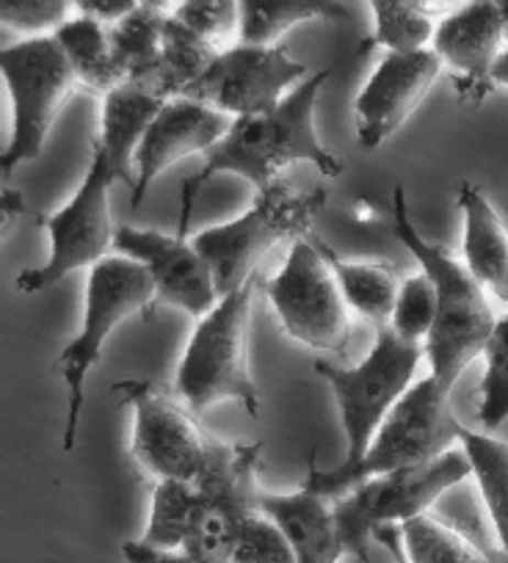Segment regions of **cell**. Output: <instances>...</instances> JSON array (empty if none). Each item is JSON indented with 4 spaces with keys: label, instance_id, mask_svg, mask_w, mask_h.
Returning <instances> with one entry per match:
<instances>
[{
    "label": "cell",
    "instance_id": "obj_7",
    "mask_svg": "<svg viewBox=\"0 0 508 563\" xmlns=\"http://www.w3.org/2000/svg\"><path fill=\"white\" fill-rule=\"evenodd\" d=\"M155 305V285L147 271L122 254L100 260L86 279L84 329L64 345L56 371L67 384V422L62 448L73 451L78 440L80 411L86 404V378L102 354V345L128 318L147 312Z\"/></svg>",
    "mask_w": 508,
    "mask_h": 563
},
{
    "label": "cell",
    "instance_id": "obj_14",
    "mask_svg": "<svg viewBox=\"0 0 508 563\" xmlns=\"http://www.w3.org/2000/svg\"><path fill=\"white\" fill-rule=\"evenodd\" d=\"M113 252L136 260L155 285V305H169L199 321L219 305L210 265L191 241L161 230L117 227Z\"/></svg>",
    "mask_w": 508,
    "mask_h": 563
},
{
    "label": "cell",
    "instance_id": "obj_15",
    "mask_svg": "<svg viewBox=\"0 0 508 563\" xmlns=\"http://www.w3.org/2000/svg\"><path fill=\"white\" fill-rule=\"evenodd\" d=\"M431 51L440 56L442 67L456 73V100L467 108H478L497 89L495 64L506 51L503 7L495 0L464 3L437 23Z\"/></svg>",
    "mask_w": 508,
    "mask_h": 563
},
{
    "label": "cell",
    "instance_id": "obj_31",
    "mask_svg": "<svg viewBox=\"0 0 508 563\" xmlns=\"http://www.w3.org/2000/svg\"><path fill=\"white\" fill-rule=\"evenodd\" d=\"M172 14L221 53L241 42V7L232 0H183Z\"/></svg>",
    "mask_w": 508,
    "mask_h": 563
},
{
    "label": "cell",
    "instance_id": "obj_22",
    "mask_svg": "<svg viewBox=\"0 0 508 563\" xmlns=\"http://www.w3.org/2000/svg\"><path fill=\"white\" fill-rule=\"evenodd\" d=\"M312 241L321 249L323 260L332 268L334 279H338L351 310L356 316L367 318L371 323H376L378 329L390 327L398 290H401L396 271L385 263H354V260H343L321 238L312 235Z\"/></svg>",
    "mask_w": 508,
    "mask_h": 563
},
{
    "label": "cell",
    "instance_id": "obj_34",
    "mask_svg": "<svg viewBox=\"0 0 508 563\" xmlns=\"http://www.w3.org/2000/svg\"><path fill=\"white\" fill-rule=\"evenodd\" d=\"M67 0H3L0 3V23L3 29L18 31L25 40H45L56 36L67 23Z\"/></svg>",
    "mask_w": 508,
    "mask_h": 563
},
{
    "label": "cell",
    "instance_id": "obj_9",
    "mask_svg": "<svg viewBox=\"0 0 508 563\" xmlns=\"http://www.w3.org/2000/svg\"><path fill=\"white\" fill-rule=\"evenodd\" d=\"M0 69L14 108L12 135L0 155V169L9 180L20 164L40 158L58 113L80 80L56 36L23 40L7 47L0 53Z\"/></svg>",
    "mask_w": 508,
    "mask_h": 563
},
{
    "label": "cell",
    "instance_id": "obj_1",
    "mask_svg": "<svg viewBox=\"0 0 508 563\" xmlns=\"http://www.w3.org/2000/svg\"><path fill=\"white\" fill-rule=\"evenodd\" d=\"M166 100L139 89L119 86L102 100L100 133L91 144V164L75 197L45 219L51 254L40 268H25L14 279L20 294H42L64 276L80 268H95L111 257L117 227L111 221V191L128 177L139 141Z\"/></svg>",
    "mask_w": 508,
    "mask_h": 563
},
{
    "label": "cell",
    "instance_id": "obj_10",
    "mask_svg": "<svg viewBox=\"0 0 508 563\" xmlns=\"http://www.w3.org/2000/svg\"><path fill=\"white\" fill-rule=\"evenodd\" d=\"M473 475L470 459L462 448H453L445 456L423 464V467L398 470L390 475L365 481L354 486L345 497L334 500L343 550L356 561H367V541L378 528H401L412 519L429 514V508L445 492Z\"/></svg>",
    "mask_w": 508,
    "mask_h": 563
},
{
    "label": "cell",
    "instance_id": "obj_16",
    "mask_svg": "<svg viewBox=\"0 0 508 563\" xmlns=\"http://www.w3.org/2000/svg\"><path fill=\"white\" fill-rule=\"evenodd\" d=\"M442 73L434 51L387 53L354 102L356 141L365 150L382 147L420 108Z\"/></svg>",
    "mask_w": 508,
    "mask_h": 563
},
{
    "label": "cell",
    "instance_id": "obj_19",
    "mask_svg": "<svg viewBox=\"0 0 508 563\" xmlns=\"http://www.w3.org/2000/svg\"><path fill=\"white\" fill-rule=\"evenodd\" d=\"M462 210L464 265L486 296L508 305V227L478 186L464 180L456 191Z\"/></svg>",
    "mask_w": 508,
    "mask_h": 563
},
{
    "label": "cell",
    "instance_id": "obj_2",
    "mask_svg": "<svg viewBox=\"0 0 508 563\" xmlns=\"http://www.w3.org/2000/svg\"><path fill=\"white\" fill-rule=\"evenodd\" d=\"M329 78H332V67L310 75L272 111L232 119L224 139L205 155L202 169L183 183L177 235H188L194 202L202 188L219 175L243 177L257 191L274 186L279 180V172L294 164H312L329 180L343 175V161L318 139L316 128L318 97Z\"/></svg>",
    "mask_w": 508,
    "mask_h": 563
},
{
    "label": "cell",
    "instance_id": "obj_36",
    "mask_svg": "<svg viewBox=\"0 0 508 563\" xmlns=\"http://www.w3.org/2000/svg\"><path fill=\"white\" fill-rule=\"evenodd\" d=\"M122 555L128 558V563H199L188 558L183 550H155V547L144 544V541H124Z\"/></svg>",
    "mask_w": 508,
    "mask_h": 563
},
{
    "label": "cell",
    "instance_id": "obj_27",
    "mask_svg": "<svg viewBox=\"0 0 508 563\" xmlns=\"http://www.w3.org/2000/svg\"><path fill=\"white\" fill-rule=\"evenodd\" d=\"M401 544L409 563H508L486 555L475 541L429 514L401 525Z\"/></svg>",
    "mask_w": 508,
    "mask_h": 563
},
{
    "label": "cell",
    "instance_id": "obj_13",
    "mask_svg": "<svg viewBox=\"0 0 508 563\" xmlns=\"http://www.w3.org/2000/svg\"><path fill=\"white\" fill-rule=\"evenodd\" d=\"M307 78V64L290 58L283 45L257 47L238 42L216 56L186 97L216 108L224 117L241 119L272 111Z\"/></svg>",
    "mask_w": 508,
    "mask_h": 563
},
{
    "label": "cell",
    "instance_id": "obj_30",
    "mask_svg": "<svg viewBox=\"0 0 508 563\" xmlns=\"http://www.w3.org/2000/svg\"><path fill=\"white\" fill-rule=\"evenodd\" d=\"M481 356L484 378L478 389V422L492 431L508 420V316L497 321Z\"/></svg>",
    "mask_w": 508,
    "mask_h": 563
},
{
    "label": "cell",
    "instance_id": "obj_11",
    "mask_svg": "<svg viewBox=\"0 0 508 563\" xmlns=\"http://www.w3.org/2000/svg\"><path fill=\"white\" fill-rule=\"evenodd\" d=\"M285 332L323 354H349L351 307L312 235L290 243L277 276L263 282Z\"/></svg>",
    "mask_w": 508,
    "mask_h": 563
},
{
    "label": "cell",
    "instance_id": "obj_4",
    "mask_svg": "<svg viewBox=\"0 0 508 563\" xmlns=\"http://www.w3.org/2000/svg\"><path fill=\"white\" fill-rule=\"evenodd\" d=\"M462 431L464 426L451 404V389L429 376L412 384V389L398 400L396 409L387 415L382 429L373 437L367 453L354 467L338 464L332 470H323L316 464V453H310L305 486L334 503L349 495L354 486L378 475L423 467L445 456L456 442H462Z\"/></svg>",
    "mask_w": 508,
    "mask_h": 563
},
{
    "label": "cell",
    "instance_id": "obj_18",
    "mask_svg": "<svg viewBox=\"0 0 508 563\" xmlns=\"http://www.w3.org/2000/svg\"><path fill=\"white\" fill-rule=\"evenodd\" d=\"M261 514L283 530L299 563H338L345 555L334 503L307 486L299 492H263Z\"/></svg>",
    "mask_w": 508,
    "mask_h": 563
},
{
    "label": "cell",
    "instance_id": "obj_28",
    "mask_svg": "<svg viewBox=\"0 0 508 563\" xmlns=\"http://www.w3.org/2000/svg\"><path fill=\"white\" fill-rule=\"evenodd\" d=\"M376 20V31L367 47H385L387 53H420L431 51L437 25L426 3H404V0H373L367 3Z\"/></svg>",
    "mask_w": 508,
    "mask_h": 563
},
{
    "label": "cell",
    "instance_id": "obj_21",
    "mask_svg": "<svg viewBox=\"0 0 508 563\" xmlns=\"http://www.w3.org/2000/svg\"><path fill=\"white\" fill-rule=\"evenodd\" d=\"M166 3H139L131 18L111 25L113 64L122 86H139L153 95V84L158 78L161 53H164V31L169 20Z\"/></svg>",
    "mask_w": 508,
    "mask_h": 563
},
{
    "label": "cell",
    "instance_id": "obj_38",
    "mask_svg": "<svg viewBox=\"0 0 508 563\" xmlns=\"http://www.w3.org/2000/svg\"><path fill=\"white\" fill-rule=\"evenodd\" d=\"M362 563H373V561H371V558H367V561H362Z\"/></svg>",
    "mask_w": 508,
    "mask_h": 563
},
{
    "label": "cell",
    "instance_id": "obj_12",
    "mask_svg": "<svg viewBox=\"0 0 508 563\" xmlns=\"http://www.w3.org/2000/svg\"><path fill=\"white\" fill-rule=\"evenodd\" d=\"M113 395L133 409V456L150 478L197 481L208 459L210 434L194 420L191 409L177 404L153 382L122 378Z\"/></svg>",
    "mask_w": 508,
    "mask_h": 563
},
{
    "label": "cell",
    "instance_id": "obj_20",
    "mask_svg": "<svg viewBox=\"0 0 508 563\" xmlns=\"http://www.w3.org/2000/svg\"><path fill=\"white\" fill-rule=\"evenodd\" d=\"M261 459L263 442H224L210 437L208 459L202 473L194 481L199 497L243 519L261 514L263 489L257 486Z\"/></svg>",
    "mask_w": 508,
    "mask_h": 563
},
{
    "label": "cell",
    "instance_id": "obj_6",
    "mask_svg": "<svg viewBox=\"0 0 508 563\" xmlns=\"http://www.w3.org/2000/svg\"><path fill=\"white\" fill-rule=\"evenodd\" d=\"M327 188L299 191L288 180H277L254 197L252 208L227 224L208 227L191 238L210 265L219 296H230L254 279L261 260L283 241L310 235L318 210L327 205Z\"/></svg>",
    "mask_w": 508,
    "mask_h": 563
},
{
    "label": "cell",
    "instance_id": "obj_23",
    "mask_svg": "<svg viewBox=\"0 0 508 563\" xmlns=\"http://www.w3.org/2000/svg\"><path fill=\"white\" fill-rule=\"evenodd\" d=\"M241 45L277 47L290 29L316 20H349L343 3L327 0H241Z\"/></svg>",
    "mask_w": 508,
    "mask_h": 563
},
{
    "label": "cell",
    "instance_id": "obj_5",
    "mask_svg": "<svg viewBox=\"0 0 508 563\" xmlns=\"http://www.w3.org/2000/svg\"><path fill=\"white\" fill-rule=\"evenodd\" d=\"M254 290L257 276L235 294L221 296L219 305L197 321L175 376L177 395L194 415L224 400H235L252 417L261 411V395L249 362Z\"/></svg>",
    "mask_w": 508,
    "mask_h": 563
},
{
    "label": "cell",
    "instance_id": "obj_29",
    "mask_svg": "<svg viewBox=\"0 0 508 563\" xmlns=\"http://www.w3.org/2000/svg\"><path fill=\"white\" fill-rule=\"evenodd\" d=\"M199 508V492L191 481H158L150 506L144 544L155 550H183Z\"/></svg>",
    "mask_w": 508,
    "mask_h": 563
},
{
    "label": "cell",
    "instance_id": "obj_37",
    "mask_svg": "<svg viewBox=\"0 0 508 563\" xmlns=\"http://www.w3.org/2000/svg\"><path fill=\"white\" fill-rule=\"evenodd\" d=\"M495 86H506L508 89V47L503 51V56L495 64Z\"/></svg>",
    "mask_w": 508,
    "mask_h": 563
},
{
    "label": "cell",
    "instance_id": "obj_32",
    "mask_svg": "<svg viewBox=\"0 0 508 563\" xmlns=\"http://www.w3.org/2000/svg\"><path fill=\"white\" fill-rule=\"evenodd\" d=\"M437 321V294L426 274H415L401 282L396 310H393L390 329L407 343L426 345Z\"/></svg>",
    "mask_w": 508,
    "mask_h": 563
},
{
    "label": "cell",
    "instance_id": "obj_26",
    "mask_svg": "<svg viewBox=\"0 0 508 563\" xmlns=\"http://www.w3.org/2000/svg\"><path fill=\"white\" fill-rule=\"evenodd\" d=\"M56 40L64 47V53H67L80 86H89V89L102 91V95H111L113 89L122 86L117 64H113L108 25L97 23V20L86 18V14H78V18L67 20L62 25Z\"/></svg>",
    "mask_w": 508,
    "mask_h": 563
},
{
    "label": "cell",
    "instance_id": "obj_17",
    "mask_svg": "<svg viewBox=\"0 0 508 563\" xmlns=\"http://www.w3.org/2000/svg\"><path fill=\"white\" fill-rule=\"evenodd\" d=\"M230 124V117L197 100H188V97L166 100L144 130L136 155H133V164H136L131 194L133 210L144 202L153 183L169 166L180 164L188 155H208L224 139Z\"/></svg>",
    "mask_w": 508,
    "mask_h": 563
},
{
    "label": "cell",
    "instance_id": "obj_33",
    "mask_svg": "<svg viewBox=\"0 0 508 563\" xmlns=\"http://www.w3.org/2000/svg\"><path fill=\"white\" fill-rule=\"evenodd\" d=\"M230 563H299L283 530L263 514L241 525Z\"/></svg>",
    "mask_w": 508,
    "mask_h": 563
},
{
    "label": "cell",
    "instance_id": "obj_35",
    "mask_svg": "<svg viewBox=\"0 0 508 563\" xmlns=\"http://www.w3.org/2000/svg\"><path fill=\"white\" fill-rule=\"evenodd\" d=\"M75 7L80 9V14L111 29V25L122 23L124 18H131L136 12L139 0H80Z\"/></svg>",
    "mask_w": 508,
    "mask_h": 563
},
{
    "label": "cell",
    "instance_id": "obj_3",
    "mask_svg": "<svg viewBox=\"0 0 508 563\" xmlns=\"http://www.w3.org/2000/svg\"><path fill=\"white\" fill-rule=\"evenodd\" d=\"M393 230L434 285L437 321L426 340V360L431 376L453 393L462 373L484 354L500 318H495L489 296L470 274L464 260L451 257L445 249L420 235L404 186L393 188Z\"/></svg>",
    "mask_w": 508,
    "mask_h": 563
},
{
    "label": "cell",
    "instance_id": "obj_8",
    "mask_svg": "<svg viewBox=\"0 0 508 563\" xmlns=\"http://www.w3.org/2000/svg\"><path fill=\"white\" fill-rule=\"evenodd\" d=\"M420 360H426V345L407 343L390 327H382L371 354L360 365L343 367L323 360L316 362V373L332 387L349 445L340 467H354L365 456L382 422L412 389Z\"/></svg>",
    "mask_w": 508,
    "mask_h": 563
},
{
    "label": "cell",
    "instance_id": "obj_25",
    "mask_svg": "<svg viewBox=\"0 0 508 563\" xmlns=\"http://www.w3.org/2000/svg\"><path fill=\"white\" fill-rule=\"evenodd\" d=\"M462 451L467 453L473 478L495 525L500 555L508 561V442L481 431H462Z\"/></svg>",
    "mask_w": 508,
    "mask_h": 563
},
{
    "label": "cell",
    "instance_id": "obj_24",
    "mask_svg": "<svg viewBox=\"0 0 508 563\" xmlns=\"http://www.w3.org/2000/svg\"><path fill=\"white\" fill-rule=\"evenodd\" d=\"M221 51H216L210 42L194 34L191 29L180 23L175 14H169L164 31V53H161L158 78L153 84V95L161 100H177L186 97V91L208 73Z\"/></svg>",
    "mask_w": 508,
    "mask_h": 563
}]
</instances>
